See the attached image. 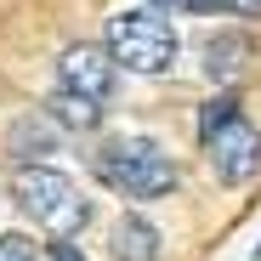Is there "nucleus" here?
<instances>
[{
    "instance_id": "nucleus-12",
    "label": "nucleus",
    "mask_w": 261,
    "mask_h": 261,
    "mask_svg": "<svg viewBox=\"0 0 261 261\" xmlns=\"http://www.w3.org/2000/svg\"><path fill=\"white\" fill-rule=\"evenodd\" d=\"M153 6H165V12H210V0H153Z\"/></svg>"
},
{
    "instance_id": "nucleus-8",
    "label": "nucleus",
    "mask_w": 261,
    "mask_h": 261,
    "mask_svg": "<svg viewBox=\"0 0 261 261\" xmlns=\"http://www.w3.org/2000/svg\"><path fill=\"white\" fill-rule=\"evenodd\" d=\"M244 63H250V40H244V34H210V40H204V74H210L216 85L239 80Z\"/></svg>"
},
{
    "instance_id": "nucleus-1",
    "label": "nucleus",
    "mask_w": 261,
    "mask_h": 261,
    "mask_svg": "<svg viewBox=\"0 0 261 261\" xmlns=\"http://www.w3.org/2000/svg\"><path fill=\"white\" fill-rule=\"evenodd\" d=\"M199 142L222 188H244L261 176V130L239 114V97H210L199 114Z\"/></svg>"
},
{
    "instance_id": "nucleus-6",
    "label": "nucleus",
    "mask_w": 261,
    "mask_h": 261,
    "mask_svg": "<svg viewBox=\"0 0 261 261\" xmlns=\"http://www.w3.org/2000/svg\"><path fill=\"white\" fill-rule=\"evenodd\" d=\"M6 153H12L17 165H40L46 153H57V125H51V114H29V119H17L12 137H6Z\"/></svg>"
},
{
    "instance_id": "nucleus-4",
    "label": "nucleus",
    "mask_w": 261,
    "mask_h": 261,
    "mask_svg": "<svg viewBox=\"0 0 261 261\" xmlns=\"http://www.w3.org/2000/svg\"><path fill=\"white\" fill-rule=\"evenodd\" d=\"M102 46H108V57H114L119 68H130V74H165L170 63L182 57L176 29H170L159 12H142V6H137V12H114Z\"/></svg>"
},
{
    "instance_id": "nucleus-13",
    "label": "nucleus",
    "mask_w": 261,
    "mask_h": 261,
    "mask_svg": "<svg viewBox=\"0 0 261 261\" xmlns=\"http://www.w3.org/2000/svg\"><path fill=\"white\" fill-rule=\"evenodd\" d=\"M51 261H85V255H80L68 239H57V244H51Z\"/></svg>"
},
{
    "instance_id": "nucleus-14",
    "label": "nucleus",
    "mask_w": 261,
    "mask_h": 261,
    "mask_svg": "<svg viewBox=\"0 0 261 261\" xmlns=\"http://www.w3.org/2000/svg\"><path fill=\"white\" fill-rule=\"evenodd\" d=\"M255 261H261V244H255Z\"/></svg>"
},
{
    "instance_id": "nucleus-11",
    "label": "nucleus",
    "mask_w": 261,
    "mask_h": 261,
    "mask_svg": "<svg viewBox=\"0 0 261 261\" xmlns=\"http://www.w3.org/2000/svg\"><path fill=\"white\" fill-rule=\"evenodd\" d=\"M216 12H233V17H261V0H210Z\"/></svg>"
},
{
    "instance_id": "nucleus-5",
    "label": "nucleus",
    "mask_w": 261,
    "mask_h": 261,
    "mask_svg": "<svg viewBox=\"0 0 261 261\" xmlns=\"http://www.w3.org/2000/svg\"><path fill=\"white\" fill-rule=\"evenodd\" d=\"M57 85L108 108L114 91H119V63L108 57V46H85V40H80V46H68L63 63H57Z\"/></svg>"
},
{
    "instance_id": "nucleus-2",
    "label": "nucleus",
    "mask_w": 261,
    "mask_h": 261,
    "mask_svg": "<svg viewBox=\"0 0 261 261\" xmlns=\"http://www.w3.org/2000/svg\"><path fill=\"white\" fill-rule=\"evenodd\" d=\"M97 182L119 199H165L176 188V159H170L153 137H114L91 153Z\"/></svg>"
},
{
    "instance_id": "nucleus-7",
    "label": "nucleus",
    "mask_w": 261,
    "mask_h": 261,
    "mask_svg": "<svg viewBox=\"0 0 261 261\" xmlns=\"http://www.w3.org/2000/svg\"><path fill=\"white\" fill-rule=\"evenodd\" d=\"M108 244H114V261H159V227L142 216H119Z\"/></svg>"
},
{
    "instance_id": "nucleus-3",
    "label": "nucleus",
    "mask_w": 261,
    "mask_h": 261,
    "mask_svg": "<svg viewBox=\"0 0 261 261\" xmlns=\"http://www.w3.org/2000/svg\"><path fill=\"white\" fill-rule=\"evenodd\" d=\"M12 199H17L23 216H34L51 239H80L85 222H91V204H85L80 188L63 176V170H51V165H23Z\"/></svg>"
},
{
    "instance_id": "nucleus-10",
    "label": "nucleus",
    "mask_w": 261,
    "mask_h": 261,
    "mask_svg": "<svg viewBox=\"0 0 261 261\" xmlns=\"http://www.w3.org/2000/svg\"><path fill=\"white\" fill-rule=\"evenodd\" d=\"M0 261H40V250L23 233H0Z\"/></svg>"
},
{
    "instance_id": "nucleus-9",
    "label": "nucleus",
    "mask_w": 261,
    "mask_h": 261,
    "mask_svg": "<svg viewBox=\"0 0 261 261\" xmlns=\"http://www.w3.org/2000/svg\"><path fill=\"white\" fill-rule=\"evenodd\" d=\"M51 125H68V130H97L102 125V102H91V97H74V91H63L57 85V97H51Z\"/></svg>"
}]
</instances>
